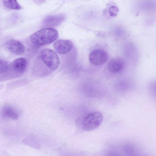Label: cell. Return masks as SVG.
I'll return each instance as SVG.
<instances>
[{
    "label": "cell",
    "instance_id": "obj_13",
    "mask_svg": "<svg viewBox=\"0 0 156 156\" xmlns=\"http://www.w3.org/2000/svg\"><path fill=\"white\" fill-rule=\"evenodd\" d=\"M2 2L5 7L9 9L19 10L21 8L17 0H2Z\"/></svg>",
    "mask_w": 156,
    "mask_h": 156
},
{
    "label": "cell",
    "instance_id": "obj_5",
    "mask_svg": "<svg viewBox=\"0 0 156 156\" xmlns=\"http://www.w3.org/2000/svg\"><path fill=\"white\" fill-rule=\"evenodd\" d=\"M55 51L59 54H65L72 48L73 44L69 40L60 39L56 41L53 44Z\"/></svg>",
    "mask_w": 156,
    "mask_h": 156
},
{
    "label": "cell",
    "instance_id": "obj_11",
    "mask_svg": "<svg viewBox=\"0 0 156 156\" xmlns=\"http://www.w3.org/2000/svg\"><path fill=\"white\" fill-rule=\"evenodd\" d=\"M1 114L3 117L10 118L14 121H16L19 118V114L12 107L9 105H5L2 107Z\"/></svg>",
    "mask_w": 156,
    "mask_h": 156
},
{
    "label": "cell",
    "instance_id": "obj_12",
    "mask_svg": "<svg viewBox=\"0 0 156 156\" xmlns=\"http://www.w3.org/2000/svg\"><path fill=\"white\" fill-rule=\"evenodd\" d=\"M22 142L25 145L37 149H40L41 148V145L38 140L33 136L26 137L22 140Z\"/></svg>",
    "mask_w": 156,
    "mask_h": 156
},
{
    "label": "cell",
    "instance_id": "obj_1",
    "mask_svg": "<svg viewBox=\"0 0 156 156\" xmlns=\"http://www.w3.org/2000/svg\"><path fill=\"white\" fill-rule=\"evenodd\" d=\"M58 37V31L51 28L41 29L33 34L30 37L32 43L37 46L50 44L56 40Z\"/></svg>",
    "mask_w": 156,
    "mask_h": 156
},
{
    "label": "cell",
    "instance_id": "obj_9",
    "mask_svg": "<svg viewBox=\"0 0 156 156\" xmlns=\"http://www.w3.org/2000/svg\"><path fill=\"white\" fill-rule=\"evenodd\" d=\"M27 64L26 58L23 57L19 58L13 61L10 65V67L15 73L22 74L25 71Z\"/></svg>",
    "mask_w": 156,
    "mask_h": 156
},
{
    "label": "cell",
    "instance_id": "obj_8",
    "mask_svg": "<svg viewBox=\"0 0 156 156\" xmlns=\"http://www.w3.org/2000/svg\"><path fill=\"white\" fill-rule=\"evenodd\" d=\"M124 153L128 156H141L144 154L140 147L135 143L126 144L123 146Z\"/></svg>",
    "mask_w": 156,
    "mask_h": 156
},
{
    "label": "cell",
    "instance_id": "obj_6",
    "mask_svg": "<svg viewBox=\"0 0 156 156\" xmlns=\"http://www.w3.org/2000/svg\"><path fill=\"white\" fill-rule=\"evenodd\" d=\"M5 46L11 52L17 55L23 54L25 51L23 45L18 41L11 39L7 41Z\"/></svg>",
    "mask_w": 156,
    "mask_h": 156
},
{
    "label": "cell",
    "instance_id": "obj_14",
    "mask_svg": "<svg viewBox=\"0 0 156 156\" xmlns=\"http://www.w3.org/2000/svg\"><path fill=\"white\" fill-rule=\"evenodd\" d=\"M141 8L146 10H151L156 7V0H146L141 4Z\"/></svg>",
    "mask_w": 156,
    "mask_h": 156
},
{
    "label": "cell",
    "instance_id": "obj_2",
    "mask_svg": "<svg viewBox=\"0 0 156 156\" xmlns=\"http://www.w3.org/2000/svg\"><path fill=\"white\" fill-rule=\"evenodd\" d=\"M103 120L102 114L99 111L87 114L83 118L82 124L83 129L86 131L94 130L98 127Z\"/></svg>",
    "mask_w": 156,
    "mask_h": 156
},
{
    "label": "cell",
    "instance_id": "obj_3",
    "mask_svg": "<svg viewBox=\"0 0 156 156\" xmlns=\"http://www.w3.org/2000/svg\"><path fill=\"white\" fill-rule=\"evenodd\" d=\"M40 58L43 62L51 70H56L59 65L60 61L58 56L50 49L43 50L41 52Z\"/></svg>",
    "mask_w": 156,
    "mask_h": 156
},
{
    "label": "cell",
    "instance_id": "obj_10",
    "mask_svg": "<svg viewBox=\"0 0 156 156\" xmlns=\"http://www.w3.org/2000/svg\"><path fill=\"white\" fill-rule=\"evenodd\" d=\"M63 14L51 15L47 16L43 21V24L46 26L53 27L60 24L65 19Z\"/></svg>",
    "mask_w": 156,
    "mask_h": 156
},
{
    "label": "cell",
    "instance_id": "obj_15",
    "mask_svg": "<svg viewBox=\"0 0 156 156\" xmlns=\"http://www.w3.org/2000/svg\"><path fill=\"white\" fill-rule=\"evenodd\" d=\"M148 89L150 94L156 101V81L149 83L148 86Z\"/></svg>",
    "mask_w": 156,
    "mask_h": 156
},
{
    "label": "cell",
    "instance_id": "obj_4",
    "mask_svg": "<svg viewBox=\"0 0 156 156\" xmlns=\"http://www.w3.org/2000/svg\"><path fill=\"white\" fill-rule=\"evenodd\" d=\"M108 58L107 52L105 50L97 49L91 51L89 55L90 62L95 65H100L105 63Z\"/></svg>",
    "mask_w": 156,
    "mask_h": 156
},
{
    "label": "cell",
    "instance_id": "obj_17",
    "mask_svg": "<svg viewBox=\"0 0 156 156\" xmlns=\"http://www.w3.org/2000/svg\"><path fill=\"white\" fill-rule=\"evenodd\" d=\"M119 10L116 6L114 5L111 6L108 10V13L110 16L112 17L116 16L118 13Z\"/></svg>",
    "mask_w": 156,
    "mask_h": 156
},
{
    "label": "cell",
    "instance_id": "obj_7",
    "mask_svg": "<svg viewBox=\"0 0 156 156\" xmlns=\"http://www.w3.org/2000/svg\"><path fill=\"white\" fill-rule=\"evenodd\" d=\"M125 63L121 58L116 57L111 59L108 64L107 67L111 72L116 73H120L124 69Z\"/></svg>",
    "mask_w": 156,
    "mask_h": 156
},
{
    "label": "cell",
    "instance_id": "obj_18",
    "mask_svg": "<svg viewBox=\"0 0 156 156\" xmlns=\"http://www.w3.org/2000/svg\"><path fill=\"white\" fill-rule=\"evenodd\" d=\"M35 2L38 4H42L45 2V0H34Z\"/></svg>",
    "mask_w": 156,
    "mask_h": 156
},
{
    "label": "cell",
    "instance_id": "obj_16",
    "mask_svg": "<svg viewBox=\"0 0 156 156\" xmlns=\"http://www.w3.org/2000/svg\"><path fill=\"white\" fill-rule=\"evenodd\" d=\"M0 72L1 73H4L7 72L10 68V65L6 61L0 59Z\"/></svg>",
    "mask_w": 156,
    "mask_h": 156
}]
</instances>
